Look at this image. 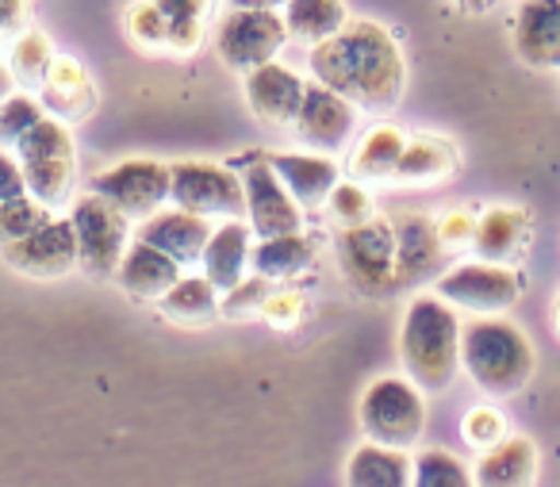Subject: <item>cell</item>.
Masks as SVG:
<instances>
[{
	"mask_svg": "<svg viewBox=\"0 0 560 487\" xmlns=\"http://www.w3.org/2000/svg\"><path fill=\"white\" fill-rule=\"evenodd\" d=\"M312 73L353 108L388 116L404 96L407 62L388 27L373 20H346L330 39L312 47Z\"/></svg>",
	"mask_w": 560,
	"mask_h": 487,
	"instance_id": "1",
	"label": "cell"
},
{
	"mask_svg": "<svg viewBox=\"0 0 560 487\" xmlns=\"http://www.w3.org/2000/svg\"><path fill=\"white\" fill-rule=\"evenodd\" d=\"M460 364L480 392L506 399L534 380L537 357L511 318H472L460 326Z\"/></svg>",
	"mask_w": 560,
	"mask_h": 487,
	"instance_id": "2",
	"label": "cell"
},
{
	"mask_svg": "<svg viewBox=\"0 0 560 487\" xmlns=\"http://www.w3.org/2000/svg\"><path fill=\"white\" fill-rule=\"evenodd\" d=\"M399 353L422 392H445L460 369V323L457 311L438 292L415 295L404 315Z\"/></svg>",
	"mask_w": 560,
	"mask_h": 487,
	"instance_id": "3",
	"label": "cell"
},
{
	"mask_svg": "<svg viewBox=\"0 0 560 487\" xmlns=\"http://www.w3.org/2000/svg\"><path fill=\"white\" fill-rule=\"evenodd\" d=\"M20 170H24L27 193L50 211L70 204L73 177H78V154H73V135L62 119L43 116L24 139L16 142Z\"/></svg>",
	"mask_w": 560,
	"mask_h": 487,
	"instance_id": "4",
	"label": "cell"
},
{
	"mask_svg": "<svg viewBox=\"0 0 560 487\" xmlns=\"http://www.w3.org/2000/svg\"><path fill=\"white\" fill-rule=\"evenodd\" d=\"M361 430L369 433V441H381V445L407 449L422 438L427 430V399H422V387L415 380L399 376H381L365 387L361 395Z\"/></svg>",
	"mask_w": 560,
	"mask_h": 487,
	"instance_id": "5",
	"label": "cell"
},
{
	"mask_svg": "<svg viewBox=\"0 0 560 487\" xmlns=\"http://www.w3.org/2000/svg\"><path fill=\"white\" fill-rule=\"evenodd\" d=\"M338 265L350 277V285L365 295H388L399 288L396 280V231L392 219H365L358 227H342L338 234Z\"/></svg>",
	"mask_w": 560,
	"mask_h": 487,
	"instance_id": "6",
	"label": "cell"
},
{
	"mask_svg": "<svg viewBox=\"0 0 560 487\" xmlns=\"http://www.w3.org/2000/svg\"><path fill=\"white\" fill-rule=\"evenodd\" d=\"M73 234H78V265L93 280L116 277L127 250V216L101 193H89L70 211Z\"/></svg>",
	"mask_w": 560,
	"mask_h": 487,
	"instance_id": "7",
	"label": "cell"
},
{
	"mask_svg": "<svg viewBox=\"0 0 560 487\" xmlns=\"http://www.w3.org/2000/svg\"><path fill=\"white\" fill-rule=\"evenodd\" d=\"M284 43H289V24L277 9H226L215 24L219 58L238 73L277 58Z\"/></svg>",
	"mask_w": 560,
	"mask_h": 487,
	"instance_id": "8",
	"label": "cell"
},
{
	"mask_svg": "<svg viewBox=\"0 0 560 487\" xmlns=\"http://www.w3.org/2000/svg\"><path fill=\"white\" fill-rule=\"evenodd\" d=\"M170 200L196 216H246V188L231 165L211 162H173L170 165Z\"/></svg>",
	"mask_w": 560,
	"mask_h": 487,
	"instance_id": "9",
	"label": "cell"
},
{
	"mask_svg": "<svg viewBox=\"0 0 560 487\" xmlns=\"http://www.w3.org/2000/svg\"><path fill=\"white\" fill-rule=\"evenodd\" d=\"M231 170H242V188H246V216L257 239L272 234H292L304 227V208L292 200L284 181L272 173L265 154H242Z\"/></svg>",
	"mask_w": 560,
	"mask_h": 487,
	"instance_id": "10",
	"label": "cell"
},
{
	"mask_svg": "<svg viewBox=\"0 0 560 487\" xmlns=\"http://www.w3.org/2000/svg\"><path fill=\"white\" fill-rule=\"evenodd\" d=\"M434 292L445 303H457L468 311H506L518 303L522 295V277L514 269H506L503 262H465L453 269L438 273Z\"/></svg>",
	"mask_w": 560,
	"mask_h": 487,
	"instance_id": "11",
	"label": "cell"
},
{
	"mask_svg": "<svg viewBox=\"0 0 560 487\" xmlns=\"http://www.w3.org/2000/svg\"><path fill=\"white\" fill-rule=\"evenodd\" d=\"M93 193L116 204L127 219H147L150 211L170 200V165L154 162V158H127V162L96 173Z\"/></svg>",
	"mask_w": 560,
	"mask_h": 487,
	"instance_id": "12",
	"label": "cell"
},
{
	"mask_svg": "<svg viewBox=\"0 0 560 487\" xmlns=\"http://www.w3.org/2000/svg\"><path fill=\"white\" fill-rule=\"evenodd\" d=\"M4 265L32 280H58L70 269H78V234L70 219H47L24 239L0 246Z\"/></svg>",
	"mask_w": 560,
	"mask_h": 487,
	"instance_id": "13",
	"label": "cell"
},
{
	"mask_svg": "<svg viewBox=\"0 0 560 487\" xmlns=\"http://www.w3.org/2000/svg\"><path fill=\"white\" fill-rule=\"evenodd\" d=\"M292 127H296V135L307 147L323 150V154H335L358 131V108L346 96H338L335 89L315 81V85L304 89V101H300L296 124Z\"/></svg>",
	"mask_w": 560,
	"mask_h": 487,
	"instance_id": "14",
	"label": "cell"
},
{
	"mask_svg": "<svg viewBox=\"0 0 560 487\" xmlns=\"http://www.w3.org/2000/svg\"><path fill=\"white\" fill-rule=\"evenodd\" d=\"M392 231H396V280L399 285H422L434 280L445 265V250L438 242L434 219L422 211H396L392 216Z\"/></svg>",
	"mask_w": 560,
	"mask_h": 487,
	"instance_id": "15",
	"label": "cell"
},
{
	"mask_svg": "<svg viewBox=\"0 0 560 487\" xmlns=\"http://www.w3.org/2000/svg\"><path fill=\"white\" fill-rule=\"evenodd\" d=\"M514 55L529 70H560V0H522L514 16Z\"/></svg>",
	"mask_w": 560,
	"mask_h": 487,
	"instance_id": "16",
	"label": "cell"
},
{
	"mask_svg": "<svg viewBox=\"0 0 560 487\" xmlns=\"http://www.w3.org/2000/svg\"><path fill=\"white\" fill-rule=\"evenodd\" d=\"M304 81L280 62H261L246 73V104L257 119L272 127H292L296 124L300 101H304Z\"/></svg>",
	"mask_w": 560,
	"mask_h": 487,
	"instance_id": "17",
	"label": "cell"
},
{
	"mask_svg": "<svg viewBox=\"0 0 560 487\" xmlns=\"http://www.w3.org/2000/svg\"><path fill=\"white\" fill-rule=\"evenodd\" d=\"M211 239L208 216L173 208V211H150L139 223V242H150L162 254H170L177 265H196Z\"/></svg>",
	"mask_w": 560,
	"mask_h": 487,
	"instance_id": "18",
	"label": "cell"
},
{
	"mask_svg": "<svg viewBox=\"0 0 560 487\" xmlns=\"http://www.w3.org/2000/svg\"><path fill=\"white\" fill-rule=\"evenodd\" d=\"M39 96H43V108L55 119H62V124L89 119L96 108V85L89 78V70L78 58H62V55H55V66H50Z\"/></svg>",
	"mask_w": 560,
	"mask_h": 487,
	"instance_id": "19",
	"label": "cell"
},
{
	"mask_svg": "<svg viewBox=\"0 0 560 487\" xmlns=\"http://www.w3.org/2000/svg\"><path fill=\"white\" fill-rule=\"evenodd\" d=\"M284 188L292 193V200L300 208H323L335 188V181L342 177L338 162L330 158H319V154H289V150H277V154H265Z\"/></svg>",
	"mask_w": 560,
	"mask_h": 487,
	"instance_id": "20",
	"label": "cell"
},
{
	"mask_svg": "<svg viewBox=\"0 0 560 487\" xmlns=\"http://www.w3.org/2000/svg\"><path fill=\"white\" fill-rule=\"evenodd\" d=\"M116 280L127 295H135V300L158 303L180 280V265L173 262L170 254H162L158 246H150V242H135V246L124 250V262H119V269H116Z\"/></svg>",
	"mask_w": 560,
	"mask_h": 487,
	"instance_id": "21",
	"label": "cell"
},
{
	"mask_svg": "<svg viewBox=\"0 0 560 487\" xmlns=\"http://www.w3.org/2000/svg\"><path fill=\"white\" fill-rule=\"evenodd\" d=\"M460 165V150L453 139L442 135H411L404 142V154H399L392 181L396 185H438V181H450Z\"/></svg>",
	"mask_w": 560,
	"mask_h": 487,
	"instance_id": "22",
	"label": "cell"
},
{
	"mask_svg": "<svg viewBox=\"0 0 560 487\" xmlns=\"http://www.w3.org/2000/svg\"><path fill=\"white\" fill-rule=\"evenodd\" d=\"M537 476V445L526 433H514L495 445L480 449V461H476L472 479L483 487H518L529 484Z\"/></svg>",
	"mask_w": 560,
	"mask_h": 487,
	"instance_id": "23",
	"label": "cell"
},
{
	"mask_svg": "<svg viewBox=\"0 0 560 487\" xmlns=\"http://www.w3.org/2000/svg\"><path fill=\"white\" fill-rule=\"evenodd\" d=\"M249 250H254V227L249 223H226L219 231H211L208 246H203V277L226 292L231 285H238L249 269Z\"/></svg>",
	"mask_w": 560,
	"mask_h": 487,
	"instance_id": "24",
	"label": "cell"
},
{
	"mask_svg": "<svg viewBox=\"0 0 560 487\" xmlns=\"http://www.w3.org/2000/svg\"><path fill=\"white\" fill-rule=\"evenodd\" d=\"M529 239V216L522 208H488L483 216H476V234H472V254L483 262H511L522 254Z\"/></svg>",
	"mask_w": 560,
	"mask_h": 487,
	"instance_id": "25",
	"label": "cell"
},
{
	"mask_svg": "<svg viewBox=\"0 0 560 487\" xmlns=\"http://www.w3.org/2000/svg\"><path fill=\"white\" fill-rule=\"evenodd\" d=\"M312 262H315V239H304L300 231L272 234V239H261L249 250V269L269 280V285L296 280L304 269H312Z\"/></svg>",
	"mask_w": 560,
	"mask_h": 487,
	"instance_id": "26",
	"label": "cell"
},
{
	"mask_svg": "<svg viewBox=\"0 0 560 487\" xmlns=\"http://www.w3.org/2000/svg\"><path fill=\"white\" fill-rule=\"evenodd\" d=\"M346 484L353 487H407L411 484V456L396 445L365 441L350 453Z\"/></svg>",
	"mask_w": 560,
	"mask_h": 487,
	"instance_id": "27",
	"label": "cell"
},
{
	"mask_svg": "<svg viewBox=\"0 0 560 487\" xmlns=\"http://www.w3.org/2000/svg\"><path fill=\"white\" fill-rule=\"evenodd\" d=\"M158 311H162L170 323L208 326L211 318L219 315V288L211 285L208 277H180L177 285L158 300Z\"/></svg>",
	"mask_w": 560,
	"mask_h": 487,
	"instance_id": "28",
	"label": "cell"
},
{
	"mask_svg": "<svg viewBox=\"0 0 560 487\" xmlns=\"http://www.w3.org/2000/svg\"><path fill=\"white\" fill-rule=\"evenodd\" d=\"M407 135L396 131L392 124H376L369 127V135L361 139L358 154L350 162V177L353 181H392V170H396L399 154H404Z\"/></svg>",
	"mask_w": 560,
	"mask_h": 487,
	"instance_id": "29",
	"label": "cell"
},
{
	"mask_svg": "<svg viewBox=\"0 0 560 487\" xmlns=\"http://www.w3.org/2000/svg\"><path fill=\"white\" fill-rule=\"evenodd\" d=\"M284 9H289L284 12L289 35L296 43H307V47L330 39L350 20L342 0H284Z\"/></svg>",
	"mask_w": 560,
	"mask_h": 487,
	"instance_id": "30",
	"label": "cell"
},
{
	"mask_svg": "<svg viewBox=\"0 0 560 487\" xmlns=\"http://www.w3.org/2000/svg\"><path fill=\"white\" fill-rule=\"evenodd\" d=\"M50 66H55V47H50V39L43 32H35V27H24V32L12 39V55H9V70H12V78H16V85L27 89V93H39Z\"/></svg>",
	"mask_w": 560,
	"mask_h": 487,
	"instance_id": "31",
	"label": "cell"
},
{
	"mask_svg": "<svg viewBox=\"0 0 560 487\" xmlns=\"http://www.w3.org/2000/svg\"><path fill=\"white\" fill-rule=\"evenodd\" d=\"M170 24V50L173 55H192L203 43V16L208 0H154Z\"/></svg>",
	"mask_w": 560,
	"mask_h": 487,
	"instance_id": "32",
	"label": "cell"
},
{
	"mask_svg": "<svg viewBox=\"0 0 560 487\" xmlns=\"http://www.w3.org/2000/svg\"><path fill=\"white\" fill-rule=\"evenodd\" d=\"M411 484L419 487H465L472 484V472L445 449H427L411 461Z\"/></svg>",
	"mask_w": 560,
	"mask_h": 487,
	"instance_id": "33",
	"label": "cell"
},
{
	"mask_svg": "<svg viewBox=\"0 0 560 487\" xmlns=\"http://www.w3.org/2000/svg\"><path fill=\"white\" fill-rule=\"evenodd\" d=\"M47 219H55V211H50L47 204L35 200L32 193L4 200V204H0V246H9V242L32 234L35 227H43Z\"/></svg>",
	"mask_w": 560,
	"mask_h": 487,
	"instance_id": "34",
	"label": "cell"
},
{
	"mask_svg": "<svg viewBox=\"0 0 560 487\" xmlns=\"http://www.w3.org/2000/svg\"><path fill=\"white\" fill-rule=\"evenodd\" d=\"M43 116H47V108H43V101H35V96H27V93L4 96V101H0V147L16 150V142L24 139Z\"/></svg>",
	"mask_w": 560,
	"mask_h": 487,
	"instance_id": "35",
	"label": "cell"
},
{
	"mask_svg": "<svg viewBox=\"0 0 560 487\" xmlns=\"http://www.w3.org/2000/svg\"><path fill=\"white\" fill-rule=\"evenodd\" d=\"M323 208L330 211V219H335L338 227H358V223H365V219L376 216L373 196H369L365 188H361V181H353V177H346V181L338 177Z\"/></svg>",
	"mask_w": 560,
	"mask_h": 487,
	"instance_id": "36",
	"label": "cell"
},
{
	"mask_svg": "<svg viewBox=\"0 0 560 487\" xmlns=\"http://www.w3.org/2000/svg\"><path fill=\"white\" fill-rule=\"evenodd\" d=\"M127 32L139 47L147 50H170V24H165L162 9H158L154 0H142L127 12Z\"/></svg>",
	"mask_w": 560,
	"mask_h": 487,
	"instance_id": "37",
	"label": "cell"
},
{
	"mask_svg": "<svg viewBox=\"0 0 560 487\" xmlns=\"http://www.w3.org/2000/svg\"><path fill=\"white\" fill-rule=\"evenodd\" d=\"M269 280L265 277H242L238 285H231L223 295H219V315L226 318H246V315H257L265 303V295H269Z\"/></svg>",
	"mask_w": 560,
	"mask_h": 487,
	"instance_id": "38",
	"label": "cell"
},
{
	"mask_svg": "<svg viewBox=\"0 0 560 487\" xmlns=\"http://www.w3.org/2000/svg\"><path fill=\"white\" fill-rule=\"evenodd\" d=\"M304 311H307V300L296 292V288H280V292L265 295V303H261L257 315H261L272 331H292V326H300Z\"/></svg>",
	"mask_w": 560,
	"mask_h": 487,
	"instance_id": "39",
	"label": "cell"
},
{
	"mask_svg": "<svg viewBox=\"0 0 560 487\" xmlns=\"http://www.w3.org/2000/svg\"><path fill=\"white\" fill-rule=\"evenodd\" d=\"M460 433H465V441L472 449H488V445H495V441L506 438V418L499 415L495 407H476L465 415Z\"/></svg>",
	"mask_w": 560,
	"mask_h": 487,
	"instance_id": "40",
	"label": "cell"
},
{
	"mask_svg": "<svg viewBox=\"0 0 560 487\" xmlns=\"http://www.w3.org/2000/svg\"><path fill=\"white\" fill-rule=\"evenodd\" d=\"M434 231H438V242L450 257L465 254L472 250V234H476V216L472 211H450V216L434 219Z\"/></svg>",
	"mask_w": 560,
	"mask_h": 487,
	"instance_id": "41",
	"label": "cell"
},
{
	"mask_svg": "<svg viewBox=\"0 0 560 487\" xmlns=\"http://www.w3.org/2000/svg\"><path fill=\"white\" fill-rule=\"evenodd\" d=\"M24 27H32V9L27 0H0V39H16Z\"/></svg>",
	"mask_w": 560,
	"mask_h": 487,
	"instance_id": "42",
	"label": "cell"
},
{
	"mask_svg": "<svg viewBox=\"0 0 560 487\" xmlns=\"http://www.w3.org/2000/svg\"><path fill=\"white\" fill-rule=\"evenodd\" d=\"M24 193H27V181H24V170H20V158H12L9 150L0 147V204Z\"/></svg>",
	"mask_w": 560,
	"mask_h": 487,
	"instance_id": "43",
	"label": "cell"
},
{
	"mask_svg": "<svg viewBox=\"0 0 560 487\" xmlns=\"http://www.w3.org/2000/svg\"><path fill=\"white\" fill-rule=\"evenodd\" d=\"M231 9H280L284 0H226Z\"/></svg>",
	"mask_w": 560,
	"mask_h": 487,
	"instance_id": "44",
	"label": "cell"
},
{
	"mask_svg": "<svg viewBox=\"0 0 560 487\" xmlns=\"http://www.w3.org/2000/svg\"><path fill=\"white\" fill-rule=\"evenodd\" d=\"M12 93H16V78H12L9 66H0V101H4V96H12Z\"/></svg>",
	"mask_w": 560,
	"mask_h": 487,
	"instance_id": "45",
	"label": "cell"
},
{
	"mask_svg": "<svg viewBox=\"0 0 560 487\" xmlns=\"http://www.w3.org/2000/svg\"><path fill=\"white\" fill-rule=\"evenodd\" d=\"M457 9H465V12H491L495 9V0H453Z\"/></svg>",
	"mask_w": 560,
	"mask_h": 487,
	"instance_id": "46",
	"label": "cell"
},
{
	"mask_svg": "<svg viewBox=\"0 0 560 487\" xmlns=\"http://www.w3.org/2000/svg\"><path fill=\"white\" fill-rule=\"evenodd\" d=\"M552 331L560 334V292H557V300H552Z\"/></svg>",
	"mask_w": 560,
	"mask_h": 487,
	"instance_id": "47",
	"label": "cell"
},
{
	"mask_svg": "<svg viewBox=\"0 0 560 487\" xmlns=\"http://www.w3.org/2000/svg\"><path fill=\"white\" fill-rule=\"evenodd\" d=\"M0 47H4V39H0Z\"/></svg>",
	"mask_w": 560,
	"mask_h": 487,
	"instance_id": "48",
	"label": "cell"
}]
</instances>
